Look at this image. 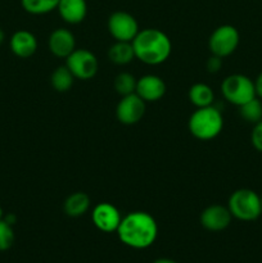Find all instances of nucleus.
<instances>
[{
	"label": "nucleus",
	"instance_id": "13",
	"mask_svg": "<svg viewBox=\"0 0 262 263\" xmlns=\"http://www.w3.org/2000/svg\"><path fill=\"white\" fill-rule=\"evenodd\" d=\"M49 49L58 58H67L76 49L73 33L67 28H57L49 36Z\"/></svg>",
	"mask_w": 262,
	"mask_h": 263
},
{
	"label": "nucleus",
	"instance_id": "7",
	"mask_svg": "<svg viewBox=\"0 0 262 263\" xmlns=\"http://www.w3.org/2000/svg\"><path fill=\"white\" fill-rule=\"evenodd\" d=\"M66 66L74 79L80 80L92 79L99 68L97 57L86 49H74L66 58Z\"/></svg>",
	"mask_w": 262,
	"mask_h": 263
},
{
	"label": "nucleus",
	"instance_id": "18",
	"mask_svg": "<svg viewBox=\"0 0 262 263\" xmlns=\"http://www.w3.org/2000/svg\"><path fill=\"white\" fill-rule=\"evenodd\" d=\"M189 100L197 108L210 107L215 100V94L208 85L198 82L189 89Z\"/></svg>",
	"mask_w": 262,
	"mask_h": 263
},
{
	"label": "nucleus",
	"instance_id": "8",
	"mask_svg": "<svg viewBox=\"0 0 262 263\" xmlns=\"http://www.w3.org/2000/svg\"><path fill=\"white\" fill-rule=\"evenodd\" d=\"M108 30L116 41H131L139 33V25L134 15L127 12L112 13L108 18Z\"/></svg>",
	"mask_w": 262,
	"mask_h": 263
},
{
	"label": "nucleus",
	"instance_id": "5",
	"mask_svg": "<svg viewBox=\"0 0 262 263\" xmlns=\"http://www.w3.org/2000/svg\"><path fill=\"white\" fill-rule=\"evenodd\" d=\"M221 91H222L223 98L229 103L238 105V107L256 98L254 81H252L249 77L239 73L230 74L226 77L221 85Z\"/></svg>",
	"mask_w": 262,
	"mask_h": 263
},
{
	"label": "nucleus",
	"instance_id": "9",
	"mask_svg": "<svg viewBox=\"0 0 262 263\" xmlns=\"http://www.w3.org/2000/svg\"><path fill=\"white\" fill-rule=\"evenodd\" d=\"M145 113V102L136 92L122 97L116 108V116L123 125H134L143 118Z\"/></svg>",
	"mask_w": 262,
	"mask_h": 263
},
{
	"label": "nucleus",
	"instance_id": "26",
	"mask_svg": "<svg viewBox=\"0 0 262 263\" xmlns=\"http://www.w3.org/2000/svg\"><path fill=\"white\" fill-rule=\"evenodd\" d=\"M254 89H256V97L262 99V72L257 76L256 81H254Z\"/></svg>",
	"mask_w": 262,
	"mask_h": 263
},
{
	"label": "nucleus",
	"instance_id": "20",
	"mask_svg": "<svg viewBox=\"0 0 262 263\" xmlns=\"http://www.w3.org/2000/svg\"><path fill=\"white\" fill-rule=\"evenodd\" d=\"M239 113L244 121L254 125L262 120V102L259 98H253L239 107Z\"/></svg>",
	"mask_w": 262,
	"mask_h": 263
},
{
	"label": "nucleus",
	"instance_id": "17",
	"mask_svg": "<svg viewBox=\"0 0 262 263\" xmlns=\"http://www.w3.org/2000/svg\"><path fill=\"white\" fill-rule=\"evenodd\" d=\"M108 57L110 62L118 66H125L128 64L135 58V51H134L133 43L128 41H116L108 50Z\"/></svg>",
	"mask_w": 262,
	"mask_h": 263
},
{
	"label": "nucleus",
	"instance_id": "14",
	"mask_svg": "<svg viewBox=\"0 0 262 263\" xmlns=\"http://www.w3.org/2000/svg\"><path fill=\"white\" fill-rule=\"evenodd\" d=\"M10 50L20 58H28L33 55L38 49V40L30 31L20 30L14 32L9 41Z\"/></svg>",
	"mask_w": 262,
	"mask_h": 263
},
{
	"label": "nucleus",
	"instance_id": "25",
	"mask_svg": "<svg viewBox=\"0 0 262 263\" xmlns=\"http://www.w3.org/2000/svg\"><path fill=\"white\" fill-rule=\"evenodd\" d=\"M222 59L223 58H221V57L212 54L207 61V71L210 73H217L221 69V67H222Z\"/></svg>",
	"mask_w": 262,
	"mask_h": 263
},
{
	"label": "nucleus",
	"instance_id": "24",
	"mask_svg": "<svg viewBox=\"0 0 262 263\" xmlns=\"http://www.w3.org/2000/svg\"><path fill=\"white\" fill-rule=\"evenodd\" d=\"M251 141L254 149L262 153V120L259 122L254 123V127L252 130Z\"/></svg>",
	"mask_w": 262,
	"mask_h": 263
},
{
	"label": "nucleus",
	"instance_id": "10",
	"mask_svg": "<svg viewBox=\"0 0 262 263\" xmlns=\"http://www.w3.org/2000/svg\"><path fill=\"white\" fill-rule=\"evenodd\" d=\"M91 218L97 229H99L103 233L117 231L121 220H122L120 211L110 203H100V204H98L92 210Z\"/></svg>",
	"mask_w": 262,
	"mask_h": 263
},
{
	"label": "nucleus",
	"instance_id": "22",
	"mask_svg": "<svg viewBox=\"0 0 262 263\" xmlns=\"http://www.w3.org/2000/svg\"><path fill=\"white\" fill-rule=\"evenodd\" d=\"M136 82H138V80L133 74L127 73V72H123V73H120L116 77L115 89L118 94L122 95V97H126V95H130L135 92Z\"/></svg>",
	"mask_w": 262,
	"mask_h": 263
},
{
	"label": "nucleus",
	"instance_id": "30",
	"mask_svg": "<svg viewBox=\"0 0 262 263\" xmlns=\"http://www.w3.org/2000/svg\"><path fill=\"white\" fill-rule=\"evenodd\" d=\"M259 202H261V212H262V195L259 197Z\"/></svg>",
	"mask_w": 262,
	"mask_h": 263
},
{
	"label": "nucleus",
	"instance_id": "27",
	"mask_svg": "<svg viewBox=\"0 0 262 263\" xmlns=\"http://www.w3.org/2000/svg\"><path fill=\"white\" fill-rule=\"evenodd\" d=\"M153 263H177V262L172 261V259H169V258H159L157 259V261H154Z\"/></svg>",
	"mask_w": 262,
	"mask_h": 263
},
{
	"label": "nucleus",
	"instance_id": "2",
	"mask_svg": "<svg viewBox=\"0 0 262 263\" xmlns=\"http://www.w3.org/2000/svg\"><path fill=\"white\" fill-rule=\"evenodd\" d=\"M131 43L135 51V58L151 66L163 63L172 50L169 36L158 28H144L139 31Z\"/></svg>",
	"mask_w": 262,
	"mask_h": 263
},
{
	"label": "nucleus",
	"instance_id": "15",
	"mask_svg": "<svg viewBox=\"0 0 262 263\" xmlns=\"http://www.w3.org/2000/svg\"><path fill=\"white\" fill-rule=\"evenodd\" d=\"M57 9L64 22L77 25L86 17L87 5L85 0H59Z\"/></svg>",
	"mask_w": 262,
	"mask_h": 263
},
{
	"label": "nucleus",
	"instance_id": "6",
	"mask_svg": "<svg viewBox=\"0 0 262 263\" xmlns=\"http://www.w3.org/2000/svg\"><path fill=\"white\" fill-rule=\"evenodd\" d=\"M238 30L231 25H222L216 28L208 40L211 53L215 55L225 58L236 50L239 45Z\"/></svg>",
	"mask_w": 262,
	"mask_h": 263
},
{
	"label": "nucleus",
	"instance_id": "19",
	"mask_svg": "<svg viewBox=\"0 0 262 263\" xmlns=\"http://www.w3.org/2000/svg\"><path fill=\"white\" fill-rule=\"evenodd\" d=\"M74 81V76L72 74V72L69 71L67 66H61L58 68L54 69V72L51 73V86L54 87V90H57L58 92H66L68 91L72 87Z\"/></svg>",
	"mask_w": 262,
	"mask_h": 263
},
{
	"label": "nucleus",
	"instance_id": "29",
	"mask_svg": "<svg viewBox=\"0 0 262 263\" xmlns=\"http://www.w3.org/2000/svg\"><path fill=\"white\" fill-rule=\"evenodd\" d=\"M3 218V210H2V207H0V220H2Z\"/></svg>",
	"mask_w": 262,
	"mask_h": 263
},
{
	"label": "nucleus",
	"instance_id": "3",
	"mask_svg": "<svg viewBox=\"0 0 262 263\" xmlns=\"http://www.w3.org/2000/svg\"><path fill=\"white\" fill-rule=\"evenodd\" d=\"M222 115L213 105L198 108L189 118V131L199 140L215 139L222 131Z\"/></svg>",
	"mask_w": 262,
	"mask_h": 263
},
{
	"label": "nucleus",
	"instance_id": "4",
	"mask_svg": "<svg viewBox=\"0 0 262 263\" xmlns=\"http://www.w3.org/2000/svg\"><path fill=\"white\" fill-rule=\"evenodd\" d=\"M228 208L240 221H254L262 215L259 195L251 189L235 190L229 198Z\"/></svg>",
	"mask_w": 262,
	"mask_h": 263
},
{
	"label": "nucleus",
	"instance_id": "11",
	"mask_svg": "<svg viewBox=\"0 0 262 263\" xmlns=\"http://www.w3.org/2000/svg\"><path fill=\"white\" fill-rule=\"evenodd\" d=\"M231 215L228 207L220 204H213L205 208L200 215V223L208 231H222L230 225Z\"/></svg>",
	"mask_w": 262,
	"mask_h": 263
},
{
	"label": "nucleus",
	"instance_id": "23",
	"mask_svg": "<svg viewBox=\"0 0 262 263\" xmlns=\"http://www.w3.org/2000/svg\"><path fill=\"white\" fill-rule=\"evenodd\" d=\"M14 243V231L12 225L5 220H0V252L8 251Z\"/></svg>",
	"mask_w": 262,
	"mask_h": 263
},
{
	"label": "nucleus",
	"instance_id": "1",
	"mask_svg": "<svg viewBox=\"0 0 262 263\" xmlns=\"http://www.w3.org/2000/svg\"><path fill=\"white\" fill-rule=\"evenodd\" d=\"M120 240L134 249H145L156 241L158 226L146 212H131L122 217L117 229Z\"/></svg>",
	"mask_w": 262,
	"mask_h": 263
},
{
	"label": "nucleus",
	"instance_id": "21",
	"mask_svg": "<svg viewBox=\"0 0 262 263\" xmlns=\"http://www.w3.org/2000/svg\"><path fill=\"white\" fill-rule=\"evenodd\" d=\"M22 8L30 14H46L57 9L59 0H21Z\"/></svg>",
	"mask_w": 262,
	"mask_h": 263
},
{
	"label": "nucleus",
	"instance_id": "16",
	"mask_svg": "<svg viewBox=\"0 0 262 263\" xmlns=\"http://www.w3.org/2000/svg\"><path fill=\"white\" fill-rule=\"evenodd\" d=\"M90 198L86 193L77 192L69 195L64 202V212L69 217H80L90 208Z\"/></svg>",
	"mask_w": 262,
	"mask_h": 263
},
{
	"label": "nucleus",
	"instance_id": "12",
	"mask_svg": "<svg viewBox=\"0 0 262 263\" xmlns=\"http://www.w3.org/2000/svg\"><path fill=\"white\" fill-rule=\"evenodd\" d=\"M135 92L144 102H157L166 92V84L156 74H145L136 82Z\"/></svg>",
	"mask_w": 262,
	"mask_h": 263
},
{
	"label": "nucleus",
	"instance_id": "28",
	"mask_svg": "<svg viewBox=\"0 0 262 263\" xmlns=\"http://www.w3.org/2000/svg\"><path fill=\"white\" fill-rule=\"evenodd\" d=\"M4 39H5L4 32H3V30H2V28H0V45H2V44H3V41H4Z\"/></svg>",
	"mask_w": 262,
	"mask_h": 263
}]
</instances>
